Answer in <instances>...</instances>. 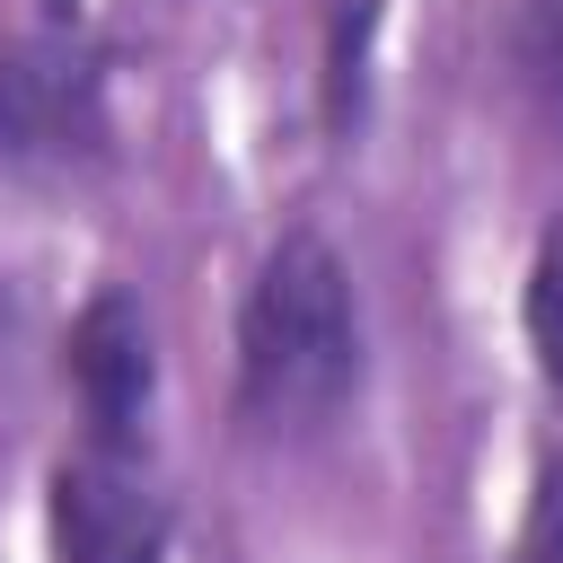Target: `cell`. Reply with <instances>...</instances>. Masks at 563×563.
Here are the masks:
<instances>
[{"instance_id": "8", "label": "cell", "mask_w": 563, "mask_h": 563, "mask_svg": "<svg viewBox=\"0 0 563 563\" xmlns=\"http://www.w3.org/2000/svg\"><path fill=\"white\" fill-rule=\"evenodd\" d=\"M519 563H563V457H545V466H537L528 528H519Z\"/></svg>"}, {"instance_id": "4", "label": "cell", "mask_w": 563, "mask_h": 563, "mask_svg": "<svg viewBox=\"0 0 563 563\" xmlns=\"http://www.w3.org/2000/svg\"><path fill=\"white\" fill-rule=\"evenodd\" d=\"M62 369L88 405V431L106 449H132L141 422H150V396H158V352H150V317L132 290H97L79 317H70V343H62Z\"/></svg>"}, {"instance_id": "1", "label": "cell", "mask_w": 563, "mask_h": 563, "mask_svg": "<svg viewBox=\"0 0 563 563\" xmlns=\"http://www.w3.org/2000/svg\"><path fill=\"white\" fill-rule=\"evenodd\" d=\"M361 387V308L352 273L317 229L273 238L238 317V396L255 422H325Z\"/></svg>"}, {"instance_id": "9", "label": "cell", "mask_w": 563, "mask_h": 563, "mask_svg": "<svg viewBox=\"0 0 563 563\" xmlns=\"http://www.w3.org/2000/svg\"><path fill=\"white\" fill-rule=\"evenodd\" d=\"M44 18H53V26H70V18H79V0H44Z\"/></svg>"}, {"instance_id": "3", "label": "cell", "mask_w": 563, "mask_h": 563, "mask_svg": "<svg viewBox=\"0 0 563 563\" xmlns=\"http://www.w3.org/2000/svg\"><path fill=\"white\" fill-rule=\"evenodd\" d=\"M167 493L132 466V449L88 440L53 466V563H167Z\"/></svg>"}, {"instance_id": "5", "label": "cell", "mask_w": 563, "mask_h": 563, "mask_svg": "<svg viewBox=\"0 0 563 563\" xmlns=\"http://www.w3.org/2000/svg\"><path fill=\"white\" fill-rule=\"evenodd\" d=\"M387 0H334L325 9V132L352 141L369 114V44H378Z\"/></svg>"}, {"instance_id": "2", "label": "cell", "mask_w": 563, "mask_h": 563, "mask_svg": "<svg viewBox=\"0 0 563 563\" xmlns=\"http://www.w3.org/2000/svg\"><path fill=\"white\" fill-rule=\"evenodd\" d=\"M106 150V53L70 26L0 44V167H70Z\"/></svg>"}, {"instance_id": "7", "label": "cell", "mask_w": 563, "mask_h": 563, "mask_svg": "<svg viewBox=\"0 0 563 563\" xmlns=\"http://www.w3.org/2000/svg\"><path fill=\"white\" fill-rule=\"evenodd\" d=\"M519 70H528L537 97L563 114V0H528V9H519Z\"/></svg>"}, {"instance_id": "6", "label": "cell", "mask_w": 563, "mask_h": 563, "mask_svg": "<svg viewBox=\"0 0 563 563\" xmlns=\"http://www.w3.org/2000/svg\"><path fill=\"white\" fill-rule=\"evenodd\" d=\"M519 317H528V352H537L545 387H563V220H545V238H537V255H528V299H519Z\"/></svg>"}]
</instances>
